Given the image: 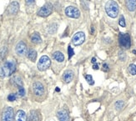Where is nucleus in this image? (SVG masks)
I'll list each match as a JSON object with an SVG mask.
<instances>
[{
  "mask_svg": "<svg viewBox=\"0 0 136 121\" xmlns=\"http://www.w3.org/2000/svg\"><path fill=\"white\" fill-rule=\"evenodd\" d=\"M16 70V63L13 60H8L0 67V77L4 78L13 74Z\"/></svg>",
  "mask_w": 136,
  "mask_h": 121,
  "instance_id": "obj_1",
  "label": "nucleus"
},
{
  "mask_svg": "<svg viewBox=\"0 0 136 121\" xmlns=\"http://www.w3.org/2000/svg\"><path fill=\"white\" fill-rule=\"evenodd\" d=\"M105 11L110 18L114 19L119 14V5L114 0H110L105 5Z\"/></svg>",
  "mask_w": 136,
  "mask_h": 121,
  "instance_id": "obj_2",
  "label": "nucleus"
},
{
  "mask_svg": "<svg viewBox=\"0 0 136 121\" xmlns=\"http://www.w3.org/2000/svg\"><path fill=\"white\" fill-rule=\"evenodd\" d=\"M50 64H51V61H50V59L49 57L46 55L42 56L38 60V69L40 71H44L50 67Z\"/></svg>",
  "mask_w": 136,
  "mask_h": 121,
  "instance_id": "obj_3",
  "label": "nucleus"
},
{
  "mask_svg": "<svg viewBox=\"0 0 136 121\" xmlns=\"http://www.w3.org/2000/svg\"><path fill=\"white\" fill-rule=\"evenodd\" d=\"M119 45L122 48H130L131 41H130V37H129V35L128 34L120 33L119 37Z\"/></svg>",
  "mask_w": 136,
  "mask_h": 121,
  "instance_id": "obj_4",
  "label": "nucleus"
},
{
  "mask_svg": "<svg viewBox=\"0 0 136 121\" xmlns=\"http://www.w3.org/2000/svg\"><path fill=\"white\" fill-rule=\"evenodd\" d=\"M2 121H13V110L11 107H6L2 113Z\"/></svg>",
  "mask_w": 136,
  "mask_h": 121,
  "instance_id": "obj_5",
  "label": "nucleus"
},
{
  "mask_svg": "<svg viewBox=\"0 0 136 121\" xmlns=\"http://www.w3.org/2000/svg\"><path fill=\"white\" fill-rule=\"evenodd\" d=\"M65 14L68 17L73 18V19H78L80 16V12L77 8L69 6L65 9Z\"/></svg>",
  "mask_w": 136,
  "mask_h": 121,
  "instance_id": "obj_6",
  "label": "nucleus"
},
{
  "mask_svg": "<svg viewBox=\"0 0 136 121\" xmlns=\"http://www.w3.org/2000/svg\"><path fill=\"white\" fill-rule=\"evenodd\" d=\"M84 40H85V35H84V34L83 32H78L77 34H75L73 38H72V43L78 46V45L82 44Z\"/></svg>",
  "mask_w": 136,
  "mask_h": 121,
  "instance_id": "obj_7",
  "label": "nucleus"
},
{
  "mask_svg": "<svg viewBox=\"0 0 136 121\" xmlns=\"http://www.w3.org/2000/svg\"><path fill=\"white\" fill-rule=\"evenodd\" d=\"M51 13H52V5L50 4H46L40 8L38 14L41 17H48Z\"/></svg>",
  "mask_w": 136,
  "mask_h": 121,
  "instance_id": "obj_8",
  "label": "nucleus"
},
{
  "mask_svg": "<svg viewBox=\"0 0 136 121\" xmlns=\"http://www.w3.org/2000/svg\"><path fill=\"white\" fill-rule=\"evenodd\" d=\"M33 91L37 96H42L44 93V87L40 82H35L33 84Z\"/></svg>",
  "mask_w": 136,
  "mask_h": 121,
  "instance_id": "obj_9",
  "label": "nucleus"
},
{
  "mask_svg": "<svg viewBox=\"0 0 136 121\" xmlns=\"http://www.w3.org/2000/svg\"><path fill=\"white\" fill-rule=\"evenodd\" d=\"M16 53L19 56H23L24 54L27 53V46L23 41H20L16 45Z\"/></svg>",
  "mask_w": 136,
  "mask_h": 121,
  "instance_id": "obj_10",
  "label": "nucleus"
},
{
  "mask_svg": "<svg viewBox=\"0 0 136 121\" xmlns=\"http://www.w3.org/2000/svg\"><path fill=\"white\" fill-rule=\"evenodd\" d=\"M19 5L18 4V2L16 1H13V3H11L9 7L8 8V12L9 14H16L18 13V11H19Z\"/></svg>",
  "mask_w": 136,
  "mask_h": 121,
  "instance_id": "obj_11",
  "label": "nucleus"
},
{
  "mask_svg": "<svg viewBox=\"0 0 136 121\" xmlns=\"http://www.w3.org/2000/svg\"><path fill=\"white\" fill-rule=\"evenodd\" d=\"M59 121H69V113L65 110H61L57 113Z\"/></svg>",
  "mask_w": 136,
  "mask_h": 121,
  "instance_id": "obj_12",
  "label": "nucleus"
},
{
  "mask_svg": "<svg viewBox=\"0 0 136 121\" xmlns=\"http://www.w3.org/2000/svg\"><path fill=\"white\" fill-rule=\"evenodd\" d=\"M74 78V73L71 70H66L64 73H63V79L65 83H69L73 80Z\"/></svg>",
  "mask_w": 136,
  "mask_h": 121,
  "instance_id": "obj_13",
  "label": "nucleus"
},
{
  "mask_svg": "<svg viewBox=\"0 0 136 121\" xmlns=\"http://www.w3.org/2000/svg\"><path fill=\"white\" fill-rule=\"evenodd\" d=\"M15 121H27V115L24 111L19 110L16 114Z\"/></svg>",
  "mask_w": 136,
  "mask_h": 121,
  "instance_id": "obj_14",
  "label": "nucleus"
},
{
  "mask_svg": "<svg viewBox=\"0 0 136 121\" xmlns=\"http://www.w3.org/2000/svg\"><path fill=\"white\" fill-rule=\"evenodd\" d=\"M40 118H39V114L37 110H31L29 113V121H39Z\"/></svg>",
  "mask_w": 136,
  "mask_h": 121,
  "instance_id": "obj_15",
  "label": "nucleus"
},
{
  "mask_svg": "<svg viewBox=\"0 0 136 121\" xmlns=\"http://www.w3.org/2000/svg\"><path fill=\"white\" fill-rule=\"evenodd\" d=\"M126 6L130 12L134 11L136 9V0H126Z\"/></svg>",
  "mask_w": 136,
  "mask_h": 121,
  "instance_id": "obj_16",
  "label": "nucleus"
},
{
  "mask_svg": "<svg viewBox=\"0 0 136 121\" xmlns=\"http://www.w3.org/2000/svg\"><path fill=\"white\" fill-rule=\"evenodd\" d=\"M28 58L31 60V61L34 62L36 60V58H37V52L34 50V49H29V52H28Z\"/></svg>",
  "mask_w": 136,
  "mask_h": 121,
  "instance_id": "obj_17",
  "label": "nucleus"
},
{
  "mask_svg": "<svg viewBox=\"0 0 136 121\" xmlns=\"http://www.w3.org/2000/svg\"><path fill=\"white\" fill-rule=\"evenodd\" d=\"M31 40L33 43H34V44H40L42 39H41V37H40V35H39V34H38V33H34V34H32V36H31Z\"/></svg>",
  "mask_w": 136,
  "mask_h": 121,
  "instance_id": "obj_18",
  "label": "nucleus"
},
{
  "mask_svg": "<svg viewBox=\"0 0 136 121\" xmlns=\"http://www.w3.org/2000/svg\"><path fill=\"white\" fill-rule=\"evenodd\" d=\"M53 58L58 62H63V60H64V56H63V54L61 52H59V51H57V52L53 53Z\"/></svg>",
  "mask_w": 136,
  "mask_h": 121,
  "instance_id": "obj_19",
  "label": "nucleus"
},
{
  "mask_svg": "<svg viewBox=\"0 0 136 121\" xmlns=\"http://www.w3.org/2000/svg\"><path fill=\"white\" fill-rule=\"evenodd\" d=\"M11 81L13 82V84H15L16 86L18 87H20V86H23V82H22V79L19 78V77H18V76H15L13 77V78L11 79Z\"/></svg>",
  "mask_w": 136,
  "mask_h": 121,
  "instance_id": "obj_20",
  "label": "nucleus"
},
{
  "mask_svg": "<svg viewBox=\"0 0 136 121\" xmlns=\"http://www.w3.org/2000/svg\"><path fill=\"white\" fill-rule=\"evenodd\" d=\"M129 72L132 75H136V65L135 64H130L129 66Z\"/></svg>",
  "mask_w": 136,
  "mask_h": 121,
  "instance_id": "obj_21",
  "label": "nucleus"
},
{
  "mask_svg": "<svg viewBox=\"0 0 136 121\" xmlns=\"http://www.w3.org/2000/svg\"><path fill=\"white\" fill-rule=\"evenodd\" d=\"M124 105H125V104H124V102H123V101H121V100L117 101V102L115 103V108L117 109L118 110H122L123 107H124Z\"/></svg>",
  "mask_w": 136,
  "mask_h": 121,
  "instance_id": "obj_22",
  "label": "nucleus"
},
{
  "mask_svg": "<svg viewBox=\"0 0 136 121\" xmlns=\"http://www.w3.org/2000/svg\"><path fill=\"white\" fill-rule=\"evenodd\" d=\"M19 89H18V93H19V96H24L25 95V90H24V88L23 86H20V87H18Z\"/></svg>",
  "mask_w": 136,
  "mask_h": 121,
  "instance_id": "obj_23",
  "label": "nucleus"
},
{
  "mask_svg": "<svg viewBox=\"0 0 136 121\" xmlns=\"http://www.w3.org/2000/svg\"><path fill=\"white\" fill-rule=\"evenodd\" d=\"M85 78H86V80L88 81V83H89V84H90V85H93V84H94V81H93L91 75H89V74L86 75Z\"/></svg>",
  "mask_w": 136,
  "mask_h": 121,
  "instance_id": "obj_24",
  "label": "nucleus"
},
{
  "mask_svg": "<svg viewBox=\"0 0 136 121\" xmlns=\"http://www.w3.org/2000/svg\"><path fill=\"white\" fill-rule=\"evenodd\" d=\"M80 1H81V4H82V6L84 7V8L88 9V8H89V0H80Z\"/></svg>",
  "mask_w": 136,
  "mask_h": 121,
  "instance_id": "obj_25",
  "label": "nucleus"
},
{
  "mask_svg": "<svg viewBox=\"0 0 136 121\" xmlns=\"http://www.w3.org/2000/svg\"><path fill=\"white\" fill-rule=\"evenodd\" d=\"M16 99H17V95H15V93H10V95L8 96V100L10 102L14 101Z\"/></svg>",
  "mask_w": 136,
  "mask_h": 121,
  "instance_id": "obj_26",
  "label": "nucleus"
},
{
  "mask_svg": "<svg viewBox=\"0 0 136 121\" xmlns=\"http://www.w3.org/2000/svg\"><path fill=\"white\" fill-rule=\"evenodd\" d=\"M56 30H57V25L55 23H53L52 24V25L50 26V29H49V33L50 34H53V33H55L56 32Z\"/></svg>",
  "mask_w": 136,
  "mask_h": 121,
  "instance_id": "obj_27",
  "label": "nucleus"
},
{
  "mask_svg": "<svg viewBox=\"0 0 136 121\" xmlns=\"http://www.w3.org/2000/svg\"><path fill=\"white\" fill-rule=\"evenodd\" d=\"M68 53H69V59H71V57L74 54V49L71 48V46H69V48H68Z\"/></svg>",
  "mask_w": 136,
  "mask_h": 121,
  "instance_id": "obj_28",
  "label": "nucleus"
},
{
  "mask_svg": "<svg viewBox=\"0 0 136 121\" xmlns=\"http://www.w3.org/2000/svg\"><path fill=\"white\" fill-rule=\"evenodd\" d=\"M119 25L121 26V27H125V18H124L123 15H122L121 17H120L119 21Z\"/></svg>",
  "mask_w": 136,
  "mask_h": 121,
  "instance_id": "obj_29",
  "label": "nucleus"
},
{
  "mask_svg": "<svg viewBox=\"0 0 136 121\" xmlns=\"http://www.w3.org/2000/svg\"><path fill=\"white\" fill-rule=\"evenodd\" d=\"M103 68H104L103 69V70L105 71V72L108 70V66L107 63H104V64H103Z\"/></svg>",
  "mask_w": 136,
  "mask_h": 121,
  "instance_id": "obj_30",
  "label": "nucleus"
},
{
  "mask_svg": "<svg viewBox=\"0 0 136 121\" xmlns=\"http://www.w3.org/2000/svg\"><path fill=\"white\" fill-rule=\"evenodd\" d=\"M34 1H35V0H26V4L28 5H30V4H34Z\"/></svg>",
  "mask_w": 136,
  "mask_h": 121,
  "instance_id": "obj_31",
  "label": "nucleus"
},
{
  "mask_svg": "<svg viewBox=\"0 0 136 121\" xmlns=\"http://www.w3.org/2000/svg\"><path fill=\"white\" fill-rule=\"evenodd\" d=\"M93 69H95V70H97V69H99V65L97 64V63H93Z\"/></svg>",
  "mask_w": 136,
  "mask_h": 121,
  "instance_id": "obj_32",
  "label": "nucleus"
},
{
  "mask_svg": "<svg viewBox=\"0 0 136 121\" xmlns=\"http://www.w3.org/2000/svg\"><path fill=\"white\" fill-rule=\"evenodd\" d=\"M93 63H96V59L95 58H93L92 59V61H91Z\"/></svg>",
  "mask_w": 136,
  "mask_h": 121,
  "instance_id": "obj_33",
  "label": "nucleus"
},
{
  "mask_svg": "<svg viewBox=\"0 0 136 121\" xmlns=\"http://www.w3.org/2000/svg\"><path fill=\"white\" fill-rule=\"evenodd\" d=\"M55 90H56V91H57V92H59V91H60V89H59V87H57Z\"/></svg>",
  "mask_w": 136,
  "mask_h": 121,
  "instance_id": "obj_34",
  "label": "nucleus"
}]
</instances>
